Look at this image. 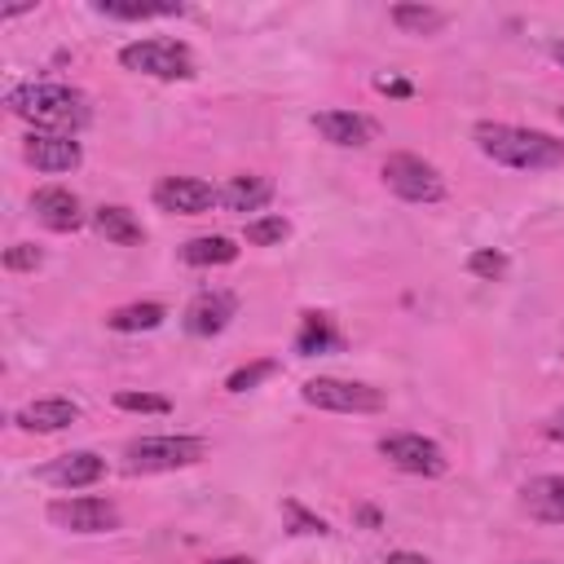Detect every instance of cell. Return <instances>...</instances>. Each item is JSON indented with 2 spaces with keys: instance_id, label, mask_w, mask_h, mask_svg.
<instances>
[{
  "instance_id": "30bf717a",
  "label": "cell",
  "mask_w": 564,
  "mask_h": 564,
  "mask_svg": "<svg viewBox=\"0 0 564 564\" xmlns=\"http://www.w3.org/2000/svg\"><path fill=\"white\" fill-rule=\"evenodd\" d=\"M22 159H26L35 172H75V167L84 163V150H79V141L66 137V132H26Z\"/></svg>"
},
{
  "instance_id": "4fadbf2b",
  "label": "cell",
  "mask_w": 564,
  "mask_h": 564,
  "mask_svg": "<svg viewBox=\"0 0 564 564\" xmlns=\"http://www.w3.org/2000/svg\"><path fill=\"white\" fill-rule=\"evenodd\" d=\"M234 313H238V300H234L229 291H203V295H194V300L185 304L181 326H185L189 335H198V339H212V335H220V330L234 322Z\"/></svg>"
},
{
  "instance_id": "d590c367",
  "label": "cell",
  "mask_w": 564,
  "mask_h": 564,
  "mask_svg": "<svg viewBox=\"0 0 564 564\" xmlns=\"http://www.w3.org/2000/svg\"><path fill=\"white\" fill-rule=\"evenodd\" d=\"M551 57H555V62L564 66V40H555V44H551Z\"/></svg>"
},
{
  "instance_id": "2e32d148",
  "label": "cell",
  "mask_w": 564,
  "mask_h": 564,
  "mask_svg": "<svg viewBox=\"0 0 564 564\" xmlns=\"http://www.w3.org/2000/svg\"><path fill=\"white\" fill-rule=\"evenodd\" d=\"M13 423L22 432H35V436H53V432H66L70 423H79V405L70 397H40L31 405H22L13 414Z\"/></svg>"
},
{
  "instance_id": "d6a6232c",
  "label": "cell",
  "mask_w": 564,
  "mask_h": 564,
  "mask_svg": "<svg viewBox=\"0 0 564 564\" xmlns=\"http://www.w3.org/2000/svg\"><path fill=\"white\" fill-rule=\"evenodd\" d=\"M207 564H256L251 555H216V560H207Z\"/></svg>"
},
{
  "instance_id": "836d02e7",
  "label": "cell",
  "mask_w": 564,
  "mask_h": 564,
  "mask_svg": "<svg viewBox=\"0 0 564 564\" xmlns=\"http://www.w3.org/2000/svg\"><path fill=\"white\" fill-rule=\"evenodd\" d=\"M18 13H35V4H9V9H0V18H18Z\"/></svg>"
},
{
  "instance_id": "603a6c76",
  "label": "cell",
  "mask_w": 564,
  "mask_h": 564,
  "mask_svg": "<svg viewBox=\"0 0 564 564\" xmlns=\"http://www.w3.org/2000/svg\"><path fill=\"white\" fill-rule=\"evenodd\" d=\"M388 18H392V26L405 31V35H436V31L449 22V13L436 9V4H392Z\"/></svg>"
},
{
  "instance_id": "44dd1931",
  "label": "cell",
  "mask_w": 564,
  "mask_h": 564,
  "mask_svg": "<svg viewBox=\"0 0 564 564\" xmlns=\"http://www.w3.org/2000/svg\"><path fill=\"white\" fill-rule=\"evenodd\" d=\"M335 348H344V335L335 330V322L326 313H304L300 335H295V352L313 357V352H335Z\"/></svg>"
},
{
  "instance_id": "cb8c5ba5",
  "label": "cell",
  "mask_w": 564,
  "mask_h": 564,
  "mask_svg": "<svg viewBox=\"0 0 564 564\" xmlns=\"http://www.w3.org/2000/svg\"><path fill=\"white\" fill-rule=\"evenodd\" d=\"M242 238H247L251 247H282V242L291 238V220H286L282 212H273V216H256V220H247Z\"/></svg>"
},
{
  "instance_id": "74e56055",
  "label": "cell",
  "mask_w": 564,
  "mask_h": 564,
  "mask_svg": "<svg viewBox=\"0 0 564 564\" xmlns=\"http://www.w3.org/2000/svg\"><path fill=\"white\" fill-rule=\"evenodd\" d=\"M560 123H564V106H560Z\"/></svg>"
},
{
  "instance_id": "ac0fdd59",
  "label": "cell",
  "mask_w": 564,
  "mask_h": 564,
  "mask_svg": "<svg viewBox=\"0 0 564 564\" xmlns=\"http://www.w3.org/2000/svg\"><path fill=\"white\" fill-rule=\"evenodd\" d=\"M93 229H97L106 242H115V247H141V242H145L141 220H137L128 207H119V203H101V207L93 212Z\"/></svg>"
},
{
  "instance_id": "e0dca14e",
  "label": "cell",
  "mask_w": 564,
  "mask_h": 564,
  "mask_svg": "<svg viewBox=\"0 0 564 564\" xmlns=\"http://www.w3.org/2000/svg\"><path fill=\"white\" fill-rule=\"evenodd\" d=\"M269 198H273V181L260 176V172H242V176H229V181L220 185V207L234 212V216L260 212Z\"/></svg>"
},
{
  "instance_id": "7a4b0ae2",
  "label": "cell",
  "mask_w": 564,
  "mask_h": 564,
  "mask_svg": "<svg viewBox=\"0 0 564 564\" xmlns=\"http://www.w3.org/2000/svg\"><path fill=\"white\" fill-rule=\"evenodd\" d=\"M4 106H9V115L26 119L31 132H66V137H75V132L88 123V115H93V110H88V97H84L79 88H70V84H48V79L9 88V93H4Z\"/></svg>"
},
{
  "instance_id": "7402d4cb",
  "label": "cell",
  "mask_w": 564,
  "mask_h": 564,
  "mask_svg": "<svg viewBox=\"0 0 564 564\" xmlns=\"http://www.w3.org/2000/svg\"><path fill=\"white\" fill-rule=\"evenodd\" d=\"M101 18H110V22H150V18H176V13H185V4H176V0H159V4H141V0H97L93 4Z\"/></svg>"
},
{
  "instance_id": "9a60e30c",
  "label": "cell",
  "mask_w": 564,
  "mask_h": 564,
  "mask_svg": "<svg viewBox=\"0 0 564 564\" xmlns=\"http://www.w3.org/2000/svg\"><path fill=\"white\" fill-rule=\"evenodd\" d=\"M313 128H317L322 141L344 145V150H361V145H370L375 132H379L375 119H366V115H357V110H317V115H313Z\"/></svg>"
},
{
  "instance_id": "7c38bea8",
  "label": "cell",
  "mask_w": 564,
  "mask_h": 564,
  "mask_svg": "<svg viewBox=\"0 0 564 564\" xmlns=\"http://www.w3.org/2000/svg\"><path fill=\"white\" fill-rule=\"evenodd\" d=\"M31 212H35V220H40L44 229H53V234H70V229L84 225V207H79L75 189H66V185H40V189L31 194Z\"/></svg>"
},
{
  "instance_id": "83f0119b",
  "label": "cell",
  "mask_w": 564,
  "mask_h": 564,
  "mask_svg": "<svg viewBox=\"0 0 564 564\" xmlns=\"http://www.w3.org/2000/svg\"><path fill=\"white\" fill-rule=\"evenodd\" d=\"M44 264V251L35 247V242H13L9 251H4V269L9 273H31V269H40Z\"/></svg>"
},
{
  "instance_id": "4316f807",
  "label": "cell",
  "mask_w": 564,
  "mask_h": 564,
  "mask_svg": "<svg viewBox=\"0 0 564 564\" xmlns=\"http://www.w3.org/2000/svg\"><path fill=\"white\" fill-rule=\"evenodd\" d=\"M273 370H278V361H269V357H264V361H251V366H238V370L225 379V388H229V392H247V388L264 383Z\"/></svg>"
},
{
  "instance_id": "3957f363",
  "label": "cell",
  "mask_w": 564,
  "mask_h": 564,
  "mask_svg": "<svg viewBox=\"0 0 564 564\" xmlns=\"http://www.w3.org/2000/svg\"><path fill=\"white\" fill-rule=\"evenodd\" d=\"M207 458V441L203 436H185V432H163V436H137L123 445V471L132 476H159V471H181Z\"/></svg>"
},
{
  "instance_id": "4dcf8cb0",
  "label": "cell",
  "mask_w": 564,
  "mask_h": 564,
  "mask_svg": "<svg viewBox=\"0 0 564 564\" xmlns=\"http://www.w3.org/2000/svg\"><path fill=\"white\" fill-rule=\"evenodd\" d=\"M383 564H432L427 555H419V551H388L383 555Z\"/></svg>"
},
{
  "instance_id": "8992f818",
  "label": "cell",
  "mask_w": 564,
  "mask_h": 564,
  "mask_svg": "<svg viewBox=\"0 0 564 564\" xmlns=\"http://www.w3.org/2000/svg\"><path fill=\"white\" fill-rule=\"evenodd\" d=\"M383 185L405 203H441L445 198L441 167L427 163L423 154H410V150H397L383 159Z\"/></svg>"
},
{
  "instance_id": "8fae6325",
  "label": "cell",
  "mask_w": 564,
  "mask_h": 564,
  "mask_svg": "<svg viewBox=\"0 0 564 564\" xmlns=\"http://www.w3.org/2000/svg\"><path fill=\"white\" fill-rule=\"evenodd\" d=\"M101 476H106V458L93 454V449H70V454H62V458H53V463L40 467V480H48V485H57V489H66V494L88 489V485H97Z\"/></svg>"
},
{
  "instance_id": "e575fe53",
  "label": "cell",
  "mask_w": 564,
  "mask_h": 564,
  "mask_svg": "<svg viewBox=\"0 0 564 564\" xmlns=\"http://www.w3.org/2000/svg\"><path fill=\"white\" fill-rule=\"evenodd\" d=\"M357 516H361V524H370V529H375V524H379V511H375V507H361V511H357Z\"/></svg>"
},
{
  "instance_id": "ffe728a7",
  "label": "cell",
  "mask_w": 564,
  "mask_h": 564,
  "mask_svg": "<svg viewBox=\"0 0 564 564\" xmlns=\"http://www.w3.org/2000/svg\"><path fill=\"white\" fill-rule=\"evenodd\" d=\"M163 317H167V308H163L159 300H132V304H119V308L106 317V326L119 330V335H137V330H159Z\"/></svg>"
},
{
  "instance_id": "d4e9b609",
  "label": "cell",
  "mask_w": 564,
  "mask_h": 564,
  "mask_svg": "<svg viewBox=\"0 0 564 564\" xmlns=\"http://www.w3.org/2000/svg\"><path fill=\"white\" fill-rule=\"evenodd\" d=\"M115 405L128 410V414H172V401L159 397V392H137V388H119L115 392Z\"/></svg>"
},
{
  "instance_id": "5b68a950",
  "label": "cell",
  "mask_w": 564,
  "mask_h": 564,
  "mask_svg": "<svg viewBox=\"0 0 564 564\" xmlns=\"http://www.w3.org/2000/svg\"><path fill=\"white\" fill-rule=\"evenodd\" d=\"M300 397H304V405L326 410V414H375V410H383V392H379L375 383L339 379V375L304 379Z\"/></svg>"
},
{
  "instance_id": "484cf974",
  "label": "cell",
  "mask_w": 564,
  "mask_h": 564,
  "mask_svg": "<svg viewBox=\"0 0 564 564\" xmlns=\"http://www.w3.org/2000/svg\"><path fill=\"white\" fill-rule=\"evenodd\" d=\"M467 273H471V278H485V282H498V278L507 273V256L494 251V247H480V251L467 256Z\"/></svg>"
},
{
  "instance_id": "1f68e13d",
  "label": "cell",
  "mask_w": 564,
  "mask_h": 564,
  "mask_svg": "<svg viewBox=\"0 0 564 564\" xmlns=\"http://www.w3.org/2000/svg\"><path fill=\"white\" fill-rule=\"evenodd\" d=\"M375 88H379V93H392V97H410V84H405V79H379Z\"/></svg>"
},
{
  "instance_id": "6da1fadb",
  "label": "cell",
  "mask_w": 564,
  "mask_h": 564,
  "mask_svg": "<svg viewBox=\"0 0 564 564\" xmlns=\"http://www.w3.org/2000/svg\"><path fill=\"white\" fill-rule=\"evenodd\" d=\"M476 150L511 172H555L564 167V141L542 132V128H520V123H498V119H480L471 128Z\"/></svg>"
},
{
  "instance_id": "d6986e66",
  "label": "cell",
  "mask_w": 564,
  "mask_h": 564,
  "mask_svg": "<svg viewBox=\"0 0 564 564\" xmlns=\"http://www.w3.org/2000/svg\"><path fill=\"white\" fill-rule=\"evenodd\" d=\"M181 260L194 269H216V264H234L238 260V242L225 234H198L181 247Z\"/></svg>"
},
{
  "instance_id": "f546056e",
  "label": "cell",
  "mask_w": 564,
  "mask_h": 564,
  "mask_svg": "<svg viewBox=\"0 0 564 564\" xmlns=\"http://www.w3.org/2000/svg\"><path fill=\"white\" fill-rule=\"evenodd\" d=\"M542 432H546V441H560V445H564V405L542 423Z\"/></svg>"
},
{
  "instance_id": "8d00e7d4",
  "label": "cell",
  "mask_w": 564,
  "mask_h": 564,
  "mask_svg": "<svg viewBox=\"0 0 564 564\" xmlns=\"http://www.w3.org/2000/svg\"><path fill=\"white\" fill-rule=\"evenodd\" d=\"M520 564H551V560H520Z\"/></svg>"
},
{
  "instance_id": "5bb4252c",
  "label": "cell",
  "mask_w": 564,
  "mask_h": 564,
  "mask_svg": "<svg viewBox=\"0 0 564 564\" xmlns=\"http://www.w3.org/2000/svg\"><path fill=\"white\" fill-rule=\"evenodd\" d=\"M520 507L538 524H564V471H546L520 485Z\"/></svg>"
},
{
  "instance_id": "f1b7e54d",
  "label": "cell",
  "mask_w": 564,
  "mask_h": 564,
  "mask_svg": "<svg viewBox=\"0 0 564 564\" xmlns=\"http://www.w3.org/2000/svg\"><path fill=\"white\" fill-rule=\"evenodd\" d=\"M282 511H286V520H291V533H317V538H326V533H330V524H326L322 516L304 511L300 502H282Z\"/></svg>"
},
{
  "instance_id": "ba28073f",
  "label": "cell",
  "mask_w": 564,
  "mask_h": 564,
  "mask_svg": "<svg viewBox=\"0 0 564 564\" xmlns=\"http://www.w3.org/2000/svg\"><path fill=\"white\" fill-rule=\"evenodd\" d=\"M379 454L397 467V471H410V476H445L449 471V458H445V449L432 441V436H423V432H388V436H379Z\"/></svg>"
},
{
  "instance_id": "277c9868",
  "label": "cell",
  "mask_w": 564,
  "mask_h": 564,
  "mask_svg": "<svg viewBox=\"0 0 564 564\" xmlns=\"http://www.w3.org/2000/svg\"><path fill=\"white\" fill-rule=\"evenodd\" d=\"M119 66L150 79H189L194 75V48L172 35H145L119 48Z\"/></svg>"
},
{
  "instance_id": "52a82bcc",
  "label": "cell",
  "mask_w": 564,
  "mask_h": 564,
  "mask_svg": "<svg viewBox=\"0 0 564 564\" xmlns=\"http://www.w3.org/2000/svg\"><path fill=\"white\" fill-rule=\"evenodd\" d=\"M44 516H48L57 529L84 533V538H93V533H115V529H119V507H115L110 498H101V494H62V498H53V502L44 507Z\"/></svg>"
},
{
  "instance_id": "9c48e42d",
  "label": "cell",
  "mask_w": 564,
  "mask_h": 564,
  "mask_svg": "<svg viewBox=\"0 0 564 564\" xmlns=\"http://www.w3.org/2000/svg\"><path fill=\"white\" fill-rule=\"evenodd\" d=\"M150 198L167 216H203V212H212L220 203V189H212L198 176H163V181H154Z\"/></svg>"
}]
</instances>
